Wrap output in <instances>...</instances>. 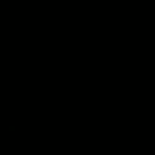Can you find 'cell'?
Listing matches in <instances>:
<instances>
[]
</instances>
